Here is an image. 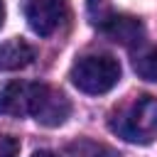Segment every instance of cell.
<instances>
[{"label":"cell","mask_w":157,"mask_h":157,"mask_svg":"<svg viewBox=\"0 0 157 157\" xmlns=\"http://www.w3.org/2000/svg\"><path fill=\"white\" fill-rule=\"evenodd\" d=\"M120 61L110 54H86L78 56L69 71L71 83L88 96H103L120 81Z\"/></svg>","instance_id":"1"},{"label":"cell","mask_w":157,"mask_h":157,"mask_svg":"<svg viewBox=\"0 0 157 157\" xmlns=\"http://www.w3.org/2000/svg\"><path fill=\"white\" fill-rule=\"evenodd\" d=\"M110 130L135 145H150L157 137V98L137 96L125 110L110 118Z\"/></svg>","instance_id":"2"},{"label":"cell","mask_w":157,"mask_h":157,"mask_svg":"<svg viewBox=\"0 0 157 157\" xmlns=\"http://www.w3.org/2000/svg\"><path fill=\"white\" fill-rule=\"evenodd\" d=\"M29 115L44 128H59L71 115V103L61 91H56L47 83H32Z\"/></svg>","instance_id":"3"},{"label":"cell","mask_w":157,"mask_h":157,"mask_svg":"<svg viewBox=\"0 0 157 157\" xmlns=\"http://www.w3.org/2000/svg\"><path fill=\"white\" fill-rule=\"evenodd\" d=\"M22 10L27 17V25L39 37L54 34L64 25V20L69 17L66 0H25Z\"/></svg>","instance_id":"4"},{"label":"cell","mask_w":157,"mask_h":157,"mask_svg":"<svg viewBox=\"0 0 157 157\" xmlns=\"http://www.w3.org/2000/svg\"><path fill=\"white\" fill-rule=\"evenodd\" d=\"M32 83L27 81H2L0 83V115L22 118L29 115Z\"/></svg>","instance_id":"5"},{"label":"cell","mask_w":157,"mask_h":157,"mask_svg":"<svg viewBox=\"0 0 157 157\" xmlns=\"http://www.w3.org/2000/svg\"><path fill=\"white\" fill-rule=\"evenodd\" d=\"M103 34H108L113 42L123 44V47H132V44H140L142 37H145V27L137 17H130V15H113L103 27H101Z\"/></svg>","instance_id":"6"},{"label":"cell","mask_w":157,"mask_h":157,"mask_svg":"<svg viewBox=\"0 0 157 157\" xmlns=\"http://www.w3.org/2000/svg\"><path fill=\"white\" fill-rule=\"evenodd\" d=\"M32 59H34V49L22 37H12L7 42H0V71L25 69L27 64H32Z\"/></svg>","instance_id":"7"},{"label":"cell","mask_w":157,"mask_h":157,"mask_svg":"<svg viewBox=\"0 0 157 157\" xmlns=\"http://www.w3.org/2000/svg\"><path fill=\"white\" fill-rule=\"evenodd\" d=\"M64 157H120V152L113 150V147H108V145H103V142L81 137V140L66 145Z\"/></svg>","instance_id":"8"},{"label":"cell","mask_w":157,"mask_h":157,"mask_svg":"<svg viewBox=\"0 0 157 157\" xmlns=\"http://www.w3.org/2000/svg\"><path fill=\"white\" fill-rule=\"evenodd\" d=\"M132 69L145 81H157V49H145L135 56Z\"/></svg>","instance_id":"9"},{"label":"cell","mask_w":157,"mask_h":157,"mask_svg":"<svg viewBox=\"0 0 157 157\" xmlns=\"http://www.w3.org/2000/svg\"><path fill=\"white\" fill-rule=\"evenodd\" d=\"M113 7H110V0H88V17H91V25H96L98 29L113 17Z\"/></svg>","instance_id":"10"},{"label":"cell","mask_w":157,"mask_h":157,"mask_svg":"<svg viewBox=\"0 0 157 157\" xmlns=\"http://www.w3.org/2000/svg\"><path fill=\"white\" fill-rule=\"evenodd\" d=\"M20 155V142L12 135L0 132V157H17Z\"/></svg>","instance_id":"11"},{"label":"cell","mask_w":157,"mask_h":157,"mask_svg":"<svg viewBox=\"0 0 157 157\" xmlns=\"http://www.w3.org/2000/svg\"><path fill=\"white\" fill-rule=\"evenodd\" d=\"M32 157H59V155L52 150H37V152H32Z\"/></svg>","instance_id":"12"},{"label":"cell","mask_w":157,"mask_h":157,"mask_svg":"<svg viewBox=\"0 0 157 157\" xmlns=\"http://www.w3.org/2000/svg\"><path fill=\"white\" fill-rule=\"evenodd\" d=\"M5 25V2L0 0V27Z\"/></svg>","instance_id":"13"}]
</instances>
